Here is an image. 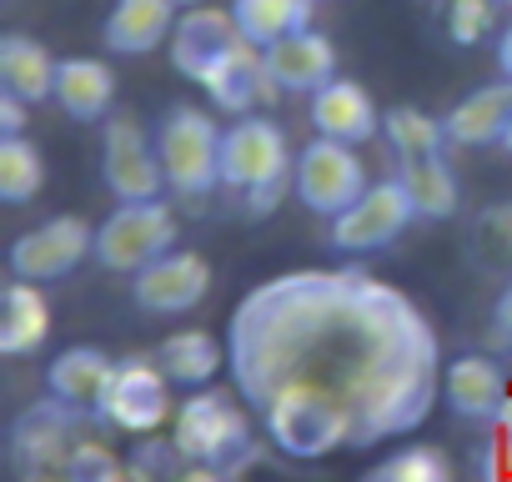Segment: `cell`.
<instances>
[{
  "label": "cell",
  "instance_id": "cell-18",
  "mask_svg": "<svg viewBox=\"0 0 512 482\" xmlns=\"http://www.w3.org/2000/svg\"><path fill=\"white\" fill-rule=\"evenodd\" d=\"M51 106L76 121V126H96V121H111V106H116V71L101 61V56H66L56 66V96Z\"/></svg>",
  "mask_w": 512,
  "mask_h": 482
},
{
  "label": "cell",
  "instance_id": "cell-36",
  "mask_svg": "<svg viewBox=\"0 0 512 482\" xmlns=\"http://www.w3.org/2000/svg\"><path fill=\"white\" fill-rule=\"evenodd\" d=\"M176 482H231V477H226L221 467H206V462H186Z\"/></svg>",
  "mask_w": 512,
  "mask_h": 482
},
{
  "label": "cell",
  "instance_id": "cell-33",
  "mask_svg": "<svg viewBox=\"0 0 512 482\" xmlns=\"http://www.w3.org/2000/svg\"><path fill=\"white\" fill-rule=\"evenodd\" d=\"M497 21V0H447V36L457 46H477Z\"/></svg>",
  "mask_w": 512,
  "mask_h": 482
},
{
  "label": "cell",
  "instance_id": "cell-21",
  "mask_svg": "<svg viewBox=\"0 0 512 482\" xmlns=\"http://www.w3.org/2000/svg\"><path fill=\"white\" fill-rule=\"evenodd\" d=\"M56 66H61V61H56L36 36H26V31L0 36V86L16 91L21 101L46 106V101L56 96Z\"/></svg>",
  "mask_w": 512,
  "mask_h": 482
},
{
  "label": "cell",
  "instance_id": "cell-2",
  "mask_svg": "<svg viewBox=\"0 0 512 482\" xmlns=\"http://www.w3.org/2000/svg\"><path fill=\"white\" fill-rule=\"evenodd\" d=\"M292 166L297 156L287 146V131L262 111H246L221 131V186L241 196L251 221L282 206V196L292 191Z\"/></svg>",
  "mask_w": 512,
  "mask_h": 482
},
{
  "label": "cell",
  "instance_id": "cell-11",
  "mask_svg": "<svg viewBox=\"0 0 512 482\" xmlns=\"http://www.w3.org/2000/svg\"><path fill=\"white\" fill-rule=\"evenodd\" d=\"M86 422H96V417L46 392L41 402H31L11 422V457H16V467L21 472H66V457L81 442Z\"/></svg>",
  "mask_w": 512,
  "mask_h": 482
},
{
  "label": "cell",
  "instance_id": "cell-19",
  "mask_svg": "<svg viewBox=\"0 0 512 482\" xmlns=\"http://www.w3.org/2000/svg\"><path fill=\"white\" fill-rule=\"evenodd\" d=\"M181 0H116L101 21V46L111 56H151L161 41H171Z\"/></svg>",
  "mask_w": 512,
  "mask_h": 482
},
{
  "label": "cell",
  "instance_id": "cell-5",
  "mask_svg": "<svg viewBox=\"0 0 512 482\" xmlns=\"http://www.w3.org/2000/svg\"><path fill=\"white\" fill-rule=\"evenodd\" d=\"M176 216L171 206L156 201H116V211L96 226V267L111 277H136L156 257L176 252Z\"/></svg>",
  "mask_w": 512,
  "mask_h": 482
},
{
  "label": "cell",
  "instance_id": "cell-1",
  "mask_svg": "<svg viewBox=\"0 0 512 482\" xmlns=\"http://www.w3.org/2000/svg\"><path fill=\"white\" fill-rule=\"evenodd\" d=\"M226 367L256 412L307 392L352 422V447L417 432L442 392V347L417 302L357 267L256 282L226 317Z\"/></svg>",
  "mask_w": 512,
  "mask_h": 482
},
{
  "label": "cell",
  "instance_id": "cell-12",
  "mask_svg": "<svg viewBox=\"0 0 512 482\" xmlns=\"http://www.w3.org/2000/svg\"><path fill=\"white\" fill-rule=\"evenodd\" d=\"M211 292V267L201 252H166L151 267H141L131 277V302L151 317H181L191 307H201Z\"/></svg>",
  "mask_w": 512,
  "mask_h": 482
},
{
  "label": "cell",
  "instance_id": "cell-40",
  "mask_svg": "<svg viewBox=\"0 0 512 482\" xmlns=\"http://www.w3.org/2000/svg\"><path fill=\"white\" fill-rule=\"evenodd\" d=\"M181 6H201V0H181Z\"/></svg>",
  "mask_w": 512,
  "mask_h": 482
},
{
  "label": "cell",
  "instance_id": "cell-22",
  "mask_svg": "<svg viewBox=\"0 0 512 482\" xmlns=\"http://www.w3.org/2000/svg\"><path fill=\"white\" fill-rule=\"evenodd\" d=\"M111 367H116V357H106L101 347H66V352L51 357V367H46V392L96 417V402H101V392H106Z\"/></svg>",
  "mask_w": 512,
  "mask_h": 482
},
{
  "label": "cell",
  "instance_id": "cell-4",
  "mask_svg": "<svg viewBox=\"0 0 512 482\" xmlns=\"http://www.w3.org/2000/svg\"><path fill=\"white\" fill-rule=\"evenodd\" d=\"M221 131L201 106H171L156 121V151L166 166V191L201 201L221 186Z\"/></svg>",
  "mask_w": 512,
  "mask_h": 482
},
{
  "label": "cell",
  "instance_id": "cell-25",
  "mask_svg": "<svg viewBox=\"0 0 512 482\" xmlns=\"http://www.w3.org/2000/svg\"><path fill=\"white\" fill-rule=\"evenodd\" d=\"M161 372L171 377V387H211V377L226 367V342H216L211 332H171L156 352Z\"/></svg>",
  "mask_w": 512,
  "mask_h": 482
},
{
  "label": "cell",
  "instance_id": "cell-9",
  "mask_svg": "<svg viewBox=\"0 0 512 482\" xmlns=\"http://www.w3.org/2000/svg\"><path fill=\"white\" fill-rule=\"evenodd\" d=\"M101 186L111 191V201H156L166 186V166L156 151V131L146 136V126L136 116H111L101 131Z\"/></svg>",
  "mask_w": 512,
  "mask_h": 482
},
{
  "label": "cell",
  "instance_id": "cell-24",
  "mask_svg": "<svg viewBox=\"0 0 512 482\" xmlns=\"http://www.w3.org/2000/svg\"><path fill=\"white\" fill-rule=\"evenodd\" d=\"M397 176L412 191V206H417L422 221H452L462 211V181H457L447 151L417 156V161H397Z\"/></svg>",
  "mask_w": 512,
  "mask_h": 482
},
{
  "label": "cell",
  "instance_id": "cell-42",
  "mask_svg": "<svg viewBox=\"0 0 512 482\" xmlns=\"http://www.w3.org/2000/svg\"><path fill=\"white\" fill-rule=\"evenodd\" d=\"M317 6H322V0H317Z\"/></svg>",
  "mask_w": 512,
  "mask_h": 482
},
{
  "label": "cell",
  "instance_id": "cell-30",
  "mask_svg": "<svg viewBox=\"0 0 512 482\" xmlns=\"http://www.w3.org/2000/svg\"><path fill=\"white\" fill-rule=\"evenodd\" d=\"M357 482H452V462L442 457V447L412 442V447L387 452L382 462H372Z\"/></svg>",
  "mask_w": 512,
  "mask_h": 482
},
{
  "label": "cell",
  "instance_id": "cell-20",
  "mask_svg": "<svg viewBox=\"0 0 512 482\" xmlns=\"http://www.w3.org/2000/svg\"><path fill=\"white\" fill-rule=\"evenodd\" d=\"M507 116H512V81L497 76V81L467 91V96L442 116V126H447V141H452V146L482 151V146H497V141H502Z\"/></svg>",
  "mask_w": 512,
  "mask_h": 482
},
{
  "label": "cell",
  "instance_id": "cell-17",
  "mask_svg": "<svg viewBox=\"0 0 512 482\" xmlns=\"http://www.w3.org/2000/svg\"><path fill=\"white\" fill-rule=\"evenodd\" d=\"M507 392H512L507 372L492 357H482V352H462V357H452L442 367V397H447V407L462 422H482L487 427L497 417V407L507 402Z\"/></svg>",
  "mask_w": 512,
  "mask_h": 482
},
{
  "label": "cell",
  "instance_id": "cell-28",
  "mask_svg": "<svg viewBox=\"0 0 512 482\" xmlns=\"http://www.w3.org/2000/svg\"><path fill=\"white\" fill-rule=\"evenodd\" d=\"M382 141L392 151V161H417V156H437L447 151V126L422 111V106H387L382 111Z\"/></svg>",
  "mask_w": 512,
  "mask_h": 482
},
{
  "label": "cell",
  "instance_id": "cell-34",
  "mask_svg": "<svg viewBox=\"0 0 512 482\" xmlns=\"http://www.w3.org/2000/svg\"><path fill=\"white\" fill-rule=\"evenodd\" d=\"M26 111H31V101L0 86V136H26Z\"/></svg>",
  "mask_w": 512,
  "mask_h": 482
},
{
  "label": "cell",
  "instance_id": "cell-23",
  "mask_svg": "<svg viewBox=\"0 0 512 482\" xmlns=\"http://www.w3.org/2000/svg\"><path fill=\"white\" fill-rule=\"evenodd\" d=\"M46 337H51V302H46L41 282L11 277L6 317H0V352L6 357H31V352L46 347Z\"/></svg>",
  "mask_w": 512,
  "mask_h": 482
},
{
  "label": "cell",
  "instance_id": "cell-27",
  "mask_svg": "<svg viewBox=\"0 0 512 482\" xmlns=\"http://www.w3.org/2000/svg\"><path fill=\"white\" fill-rule=\"evenodd\" d=\"M312 11H317V0H231V16L241 26V36L251 46H277L297 31L312 26Z\"/></svg>",
  "mask_w": 512,
  "mask_h": 482
},
{
  "label": "cell",
  "instance_id": "cell-38",
  "mask_svg": "<svg viewBox=\"0 0 512 482\" xmlns=\"http://www.w3.org/2000/svg\"><path fill=\"white\" fill-rule=\"evenodd\" d=\"M21 482H71L66 472H21Z\"/></svg>",
  "mask_w": 512,
  "mask_h": 482
},
{
  "label": "cell",
  "instance_id": "cell-39",
  "mask_svg": "<svg viewBox=\"0 0 512 482\" xmlns=\"http://www.w3.org/2000/svg\"><path fill=\"white\" fill-rule=\"evenodd\" d=\"M497 146H502V151L512 156V116H507V131H502V141H497Z\"/></svg>",
  "mask_w": 512,
  "mask_h": 482
},
{
  "label": "cell",
  "instance_id": "cell-37",
  "mask_svg": "<svg viewBox=\"0 0 512 482\" xmlns=\"http://www.w3.org/2000/svg\"><path fill=\"white\" fill-rule=\"evenodd\" d=\"M497 71L512 81V21L502 26V36H497Z\"/></svg>",
  "mask_w": 512,
  "mask_h": 482
},
{
  "label": "cell",
  "instance_id": "cell-35",
  "mask_svg": "<svg viewBox=\"0 0 512 482\" xmlns=\"http://www.w3.org/2000/svg\"><path fill=\"white\" fill-rule=\"evenodd\" d=\"M492 332H497V342L512 347V282H502V292L492 302Z\"/></svg>",
  "mask_w": 512,
  "mask_h": 482
},
{
  "label": "cell",
  "instance_id": "cell-15",
  "mask_svg": "<svg viewBox=\"0 0 512 482\" xmlns=\"http://www.w3.org/2000/svg\"><path fill=\"white\" fill-rule=\"evenodd\" d=\"M221 111H231V116H246V111H256L262 101H277V86H272V76H267V56H262V46H251L246 36L196 81Z\"/></svg>",
  "mask_w": 512,
  "mask_h": 482
},
{
  "label": "cell",
  "instance_id": "cell-3",
  "mask_svg": "<svg viewBox=\"0 0 512 482\" xmlns=\"http://www.w3.org/2000/svg\"><path fill=\"white\" fill-rule=\"evenodd\" d=\"M171 437L186 452V462H206L221 467L231 482L256 467V442H251V422L236 407V397L216 392V387H196L186 392V402L171 412Z\"/></svg>",
  "mask_w": 512,
  "mask_h": 482
},
{
  "label": "cell",
  "instance_id": "cell-41",
  "mask_svg": "<svg viewBox=\"0 0 512 482\" xmlns=\"http://www.w3.org/2000/svg\"><path fill=\"white\" fill-rule=\"evenodd\" d=\"M497 6H512V0H497Z\"/></svg>",
  "mask_w": 512,
  "mask_h": 482
},
{
  "label": "cell",
  "instance_id": "cell-31",
  "mask_svg": "<svg viewBox=\"0 0 512 482\" xmlns=\"http://www.w3.org/2000/svg\"><path fill=\"white\" fill-rule=\"evenodd\" d=\"M126 467L136 482H176L181 467H186V452L176 447V437H156L146 432L131 452H126Z\"/></svg>",
  "mask_w": 512,
  "mask_h": 482
},
{
  "label": "cell",
  "instance_id": "cell-7",
  "mask_svg": "<svg viewBox=\"0 0 512 482\" xmlns=\"http://www.w3.org/2000/svg\"><path fill=\"white\" fill-rule=\"evenodd\" d=\"M171 377L161 372L156 357H121L106 377V392L96 402V422L111 432H161V422L171 417Z\"/></svg>",
  "mask_w": 512,
  "mask_h": 482
},
{
  "label": "cell",
  "instance_id": "cell-32",
  "mask_svg": "<svg viewBox=\"0 0 512 482\" xmlns=\"http://www.w3.org/2000/svg\"><path fill=\"white\" fill-rule=\"evenodd\" d=\"M66 477L71 482H136L131 467L101 442V437H81L66 457Z\"/></svg>",
  "mask_w": 512,
  "mask_h": 482
},
{
  "label": "cell",
  "instance_id": "cell-26",
  "mask_svg": "<svg viewBox=\"0 0 512 482\" xmlns=\"http://www.w3.org/2000/svg\"><path fill=\"white\" fill-rule=\"evenodd\" d=\"M467 262L482 277L512 282V201H492L467 221Z\"/></svg>",
  "mask_w": 512,
  "mask_h": 482
},
{
  "label": "cell",
  "instance_id": "cell-13",
  "mask_svg": "<svg viewBox=\"0 0 512 482\" xmlns=\"http://www.w3.org/2000/svg\"><path fill=\"white\" fill-rule=\"evenodd\" d=\"M307 116H312L317 136H332L347 146H367L372 136H382V111H377L372 91L362 81H347V76H332L322 91H312Z\"/></svg>",
  "mask_w": 512,
  "mask_h": 482
},
{
  "label": "cell",
  "instance_id": "cell-16",
  "mask_svg": "<svg viewBox=\"0 0 512 482\" xmlns=\"http://www.w3.org/2000/svg\"><path fill=\"white\" fill-rule=\"evenodd\" d=\"M262 56H267V76H272L277 96H312L337 76V46L312 26L277 41V46H267Z\"/></svg>",
  "mask_w": 512,
  "mask_h": 482
},
{
  "label": "cell",
  "instance_id": "cell-29",
  "mask_svg": "<svg viewBox=\"0 0 512 482\" xmlns=\"http://www.w3.org/2000/svg\"><path fill=\"white\" fill-rule=\"evenodd\" d=\"M46 186V156L26 136H0V201L26 206Z\"/></svg>",
  "mask_w": 512,
  "mask_h": 482
},
{
  "label": "cell",
  "instance_id": "cell-10",
  "mask_svg": "<svg viewBox=\"0 0 512 482\" xmlns=\"http://www.w3.org/2000/svg\"><path fill=\"white\" fill-rule=\"evenodd\" d=\"M412 221H422L417 206H412V191L402 186V176H387V181H372L367 196H362L352 211H342L337 221H327V241H332L337 252L362 257V252L392 247V241H397Z\"/></svg>",
  "mask_w": 512,
  "mask_h": 482
},
{
  "label": "cell",
  "instance_id": "cell-8",
  "mask_svg": "<svg viewBox=\"0 0 512 482\" xmlns=\"http://www.w3.org/2000/svg\"><path fill=\"white\" fill-rule=\"evenodd\" d=\"M6 262L21 282H66L71 272H81V262H96V226H86L81 216H51L11 241Z\"/></svg>",
  "mask_w": 512,
  "mask_h": 482
},
{
  "label": "cell",
  "instance_id": "cell-6",
  "mask_svg": "<svg viewBox=\"0 0 512 482\" xmlns=\"http://www.w3.org/2000/svg\"><path fill=\"white\" fill-rule=\"evenodd\" d=\"M367 166L357 156V146L347 141H332V136H312L302 151H297V166H292V196L322 216V221H337L342 211H352L362 196H367Z\"/></svg>",
  "mask_w": 512,
  "mask_h": 482
},
{
  "label": "cell",
  "instance_id": "cell-14",
  "mask_svg": "<svg viewBox=\"0 0 512 482\" xmlns=\"http://www.w3.org/2000/svg\"><path fill=\"white\" fill-rule=\"evenodd\" d=\"M241 41V26H236V16H231V6L226 11H216V6H191V11H181V21H176V31H171V66L186 76V81H201L231 46Z\"/></svg>",
  "mask_w": 512,
  "mask_h": 482
}]
</instances>
